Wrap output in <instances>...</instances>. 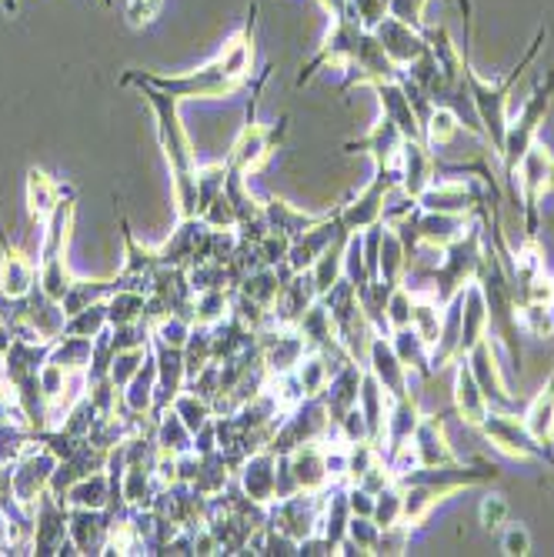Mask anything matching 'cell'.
I'll use <instances>...</instances> for the list:
<instances>
[{
	"instance_id": "cell-23",
	"label": "cell",
	"mask_w": 554,
	"mask_h": 557,
	"mask_svg": "<svg viewBox=\"0 0 554 557\" xmlns=\"http://www.w3.org/2000/svg\"><path fill=\"white\" fill-rule=\"evenodd\" d=\"M155 387H158V361H155V350L147 354L144 368L131 377V384L121 391L124 397V408L131 414H150V408H155Z\"/></svg>"
},
{
	"instance_id": "cell-10",
	"label": "cell",
	"mask_w": 554,
	"mask_h": 557,
	"mask_svg": "<svg viewBox=\"0 0 554 557\" xmlns=\"http://www.w3.org/2000/svg\"><path fill=\"white\" fill-rule=\"evenodd\" d=\"M374 37L378 44L384 47V54L401 67V71H408L415 61H421L428 54V37L424 30L405 24V21H397V17H384L378 27H374Z\"/></svg>"
},
{
	"instance_id": "cell-29",
	"label": "cell",
	"mask_w": 554,
	"mask_h": 557,
	"mask_svg": "<svg viewBox=\"0 0 554 557\" xmlns=\"http://www.w3.org/2000/svg\"><path fill=\"white\" fill-rule=\"evenodd\" d=\"M227 174H231L227 161H214V164H205V168L197 164V218H200V211H205V208L211 205V200L224 190Z\"/></svg>"
},
{
	"instance_id": "cell-13",
	"label": "cell",
	"mask_w": 554,
	"mask_h": 557,
	"mask_svg": "<svg viewBox=\"0 0 554 557\" xmlns=\"http://www.w3.org/2000/svg\"><path fill=\"white\" fill-rule=\"evenodd\" d=\"M515 174H518V184L525 190L528 208L534 211L538 200L554 187V158H551V150L544 144H531L525 150V158L518 161Z\"/></svg>"
},
{
	"instance_id": "cell-6",
	"label": "cell",
	"mask_w": 554,
	"mask_h": 557,
	"mask_svg": "<svg viewBox=\"0 0 554 557\" xmlns=\"http://www.w3.org/2000/svg\"><path fill=\"white\" fill-rule=\"evenodd\" d=\"M67 515L71 508L61 504L54 494H44L34 504V537H30V554L54 557V554H77L71 531H67Z\"/></svg>"
},
{
	"instance_id": "cell-18",
	"label": "cell",
	"mask_w": 554,
	"mask_h": 557,
	"mask_svg": "<svg viewBox=\"0 0 554 557\" xmlns=\"http://www.w3.org/2000/svg\"><path fill=\"white\" fill-rule=\"evenodd\" d=\"M408 137L401 134L387 117H381V124L365 137V140H355V144H344V150H350V154H371L378 161V168H394L397 171V158H401V144H405Z\"/></svg>"
},
{
	"instance_id": "cell-39",
	"label": "cell",
	"mask_w": 554,
	"mask_h": 557,
	"mask_svg": "<svg viewBox=\"0 0 554 557\" xmlns=\"http://www.w3.org/2000/svg\"><path fill=\"white\" fill-rule=\"evenodd\" d=\"M0 324H4V318H0Z\"/></svg>"
},
{
	"instance_id": "cell-5",
	"label": "cell",
	"mask_w": 554,
	"mask_h": 557,
	"mask_svg": "<svg viewBox=\"0 0 554 557\" xmlns=\"http://www.w3.org/2000/svg\"><path fill=\"white\" fill-rule=\"evenodd\" d=\"M58 454L47 444H34L30 450L21 454V461L11 465V494L24 508H34V504L50 491V478L58 471Z\"/></svg>"
},
{
	"instance_id": "cell-7",
	"label": "cell",
	"mask_w": 554,
	"mask_h": 557,
	"mask_svg": "<svg viewBox=\"0 0 554 557\" xmlns=\"http://www.w3.org/2000/svg\"><path fill=\"white\" fill-rule=\"evenodd\" d=\"M394 177H397L394 168H378V177H374L355 200H350V205L337 208L341 227L350 231V234H365V231L378 227V224L384 221V208H387L384 200H387V190L397 184Z\"/></svg>"
},
{
	"instance_id": "cell-3",
	"label": "cell",
	"mask_w": 554,
	"mask_h": 557,
	"mask_svg": "<svg viewBox=\"0 0 554 557\" xmlns=\"http://www.w3.org/2000/svg\"><path fill=\"white\" fill-rule=\"evenodd\" d=\"M271 71H274V67H268L255 84H250L247 121H244V127H241V134H237V140H234V147H231V154H227L231 171H237V174H244V177H247V174H258V171L271 161V154L278 150L281 137H284V127H287V117H281L278 127L258 124V97H261V90H264Z\"/></svg>"
},
{
	"instance_id": "cell-8",
	"label": "cell",
	"mask_w": 554,
	"mask_h": 557,
	"mask_svg": "<svg viewBox=\"0 0 554 557\" xmlns=\"http://www.w3.org/2000/svg\"><path fill=\"white\" fill-rule=\"evenodd\" d=\"M234 478L247 497H255L258 504H268L271 508V504L281 497V454H274L271 447L255 450Z\"/></svg>"
},
{
	"instance_id": "cell-34",
	"label": "cell",
	"mask_w": 554,
	"mask_h": 557,
	"mask_svg": "<svg viewBox=\"0 0 554 557\" xmlns=\"http://www.w3.org/2000/svg\"><path fill=\"white\" fill-rule=\"evenodd\" d=\"M505 521H508V500L501 497V494H488L481 500V528L484 531H497Z\"/></svg>"
},
{
	"instance_id": "cell-14",
	"label": "cell",
	"mask_w": 554,
	"mask_h": 557,
	"mask_svg": "<svg viewBox=\"0 0 554 557\" xmlns=\"http://www.w3.org/2000/svg\"><path fill=\"white\" fill-rule=\"evenodd\" d=\"M368 371L381 381V387L387 391L391 400L408 397V368L401 364V358L391 347V337L374 334L371 347H368Z\"/></svg>"
},
{
	"instance_id": "cell-26",
	"label": "cell",
	"mask_w": 554,
	"mask_h": 557,
	"mask_svg": "<svg viewBox=\"0 0 554 557\" xmlns=\"http://www.w3.org/2000/svg\"><path fill=\"white\" fill-rule=\"evenodd\" d=\"M114 290H118V281L114 277L111 281H84V277H74L71 287H67V294L61 297V308H64V314H77L84 308H94V304H100V300H108Z\"/></svg>"
},
{
	"instance_id": "cell-27",
	"label": "cell",
	"mask_w": 554,
	"mask_h": 557,
	"mask_svg": "<svg viewBox=\"0 0 554 557\" xmlns=\"http://www.w3.org/2000/svg\"><path fill=\"white\" fill-rule=\"evenodd\" d=\"M458 134H461V117H458L455 111L444 108V104H438V108L428 111V117H424V144H428L431 150L451 144Z\"/></svg>"
},
{
	"instance_id": "cell-22",
	"label": "cell",
	"mask_w": 554,
	"mask_h": 557,
	"mask_svg": "<svg viewBox=\"0 0 554 557\" xmlns=\"http://www.w3.org/2000/svg\"><path fill=\"white\" fill-rule=\"evenodd\" d=\"M468 368H471V374L478 377V384H481V391L491 397H501V400H512V394H508V384H505V377H501V368H497V361H494V350H491V341L488 337H481L471 350H468Z\"/></svg>"
},
{
	"instance_id": "cell-11",
	"label": "cell",
	"mask_w": 554,
	"mask_h": 557,
	"mask_svg": "<svg viewBox=\"0 0 554 557\" xmlns=\"http://www.w3.org/2000/svg\"><path fill=\"white\" fill-rule=\"evenodd\" d=\"M284 458H287V471H291L297 491L321 494V491H328L334 484L331 468H328V441L305 444V447L284 454Z\"/></svg>"
},
{
	"instance_id": "cell-20",
	"label": "cell",
	"mask_w": 554,
	"mask_h": 557,
	"mask_svg": "<svg viewBox=\"0 0 554 557\" xmlns=\"http://www.w3.org/2000/svg\"><path fill=\"white\" fill-rule=\"evenodd\" d=\"M67 190H71V187L58 184L50 174H44V171L30 168V171H27V214H30V221L44 224V221H47V214L61 205Z\"/></svg>"
},
{
	"instance_id": "cell-28",
	"label": "cell",
	"mask_w": 554,
	"mask_h": 557,
	"mask_svg": "<svg viewBox=\"0 0 554 557\" xmlns=\"http://www.w3.org/2000/svg\"><path fill=\"white\" fill-rule=\"evenodd\" d=\"M231 294L234 290H197L194 294V324H208L214 327L218 321H224L231 314Z\"/></svg>"
},
{
	"instance_id": "cell-16",
	"label": "cell",
	"mask_w": 554,
	"mask_h": 557,
	"mask_svg": "<svg viewBox=\"0 0 554 557\" xmlns=\"http://www.w3.org/2000/svg\"><path fill=\"white\" fill-rule=\"evenodd\" d=\"M401 187L411 200H418L431 184H434V158H431V147L424 140H405L401 144Z\"/></svg>"
},
{
	"instance_id": "cell-40",
	"label": "cell",
	"mask_w": 554,
	"mask_h": 557,
	"mask_svg": "<svg viewBox=\"0 0 554 557\" xmlns=\"http://www.w3.org/2000/svg\"><path fill=\"white\" fill-rule=\"evenodd\" d=\"M104 4H111V0H104Z\"/></svg>"
},
{
	"instance_id": "cell-37",
	"label": "cell",
	"mask_w": 554,
	"mask_h": 557,
	"mask_svg": "<svg viewBox=\"0 0 554 557\" xmlns=\"http://www.w3.org/2000/svg\"><path fill=\"white\" fill-rule=\"evenodd\" d=\"M321 4V11L328 14V17H344V14H350V0H318Z\"/></svg>"
},
{
	"instance_id": "cell-2",
	"label": "cell",
	"mask_w": 554,
	"mask_h": 557,
	"mask_svg": "<svg viewBox=\"0 0 554 557\" xmlns=\"http://www.w3.org/2000/svg\"><path fill=\"white\" fill-rule=\"evenodd\" d=\"M121 87H137L150 111H155V121H158V140H161V150L168 158V168H171V177H174V205H177V218H197V158H194V144L181 124V114H177V100L168 97L164 90L150 87L144 81H124Z\"/></svg>"
},
{
	"instance_id": "cell-24",
	"label": "cell",
	"mask_w": 554,
	"mask_h": 557,
	"mask_svg": "<svg viewBox=\"0 0 554 557\" xmlns=\"http://www.w3.org/2000/svg\"><path fill=\"white\" fill-rule=\"evenodd\" d=\"M58 500L67 504V508H108V500H111V474L108 471H94V474L81 478L77 484H71Z\"/></svg>"
},
{
	"instance_id": "cell-31",
	"label": "cell",
	"mask_w": 554,
	"mask_h": 557,
	"mask_svg": "<svg viewBox=\"0 0 554 557\" xmlns=\"http://www.w3.org/2000/svg\"><path fill=\"white\" fill-rule=\"evenodd\" d=\"M518 324L531 334V337H551L554 334V308H544V304H525L518 311Z\"/></svg>"
},
{
	"instance_id": "cell-32",
	"label": "cell",
	"mask_w": 554,
	"mask_h": 557,
	"mask_svg": "<svg viewBox=\"0 0 554 557\" xmlns=\"http://www.w3.org/2000/svg\"><path fill=\"white\" fill-rule=\"evenodd\" d=\"M164 11V0H124V17L134 30L155 27Z\"/></svg>"
},
{
	"instance_id": "cell-4",
	"label": "cell",
	"mask_w": 554,
	"mask_h": 557,
	"mask_svg": "<svg viewBox=\"0 0 554 557\" xmlns=\"http://www.w3.org/2000/svg\"><path fill=\"white\" fill-rule=\"evenodd\" d=\"M551 97H554V74H547V81H541V87L525 100V108L518 111V117L508 124L505 131V147H501V158H505L508 171L515 174L518 161L525 158V150L531 144H538V131L547 117L551 108Z\"/></svg>"
},
{
	"instance_id": "cell-35",
	"label": "cell",
	"mask_w": 554,
	"mask_h": 557,
	"mask_svg": "<svg viewBox=\"0 0 554 557\" xmlns=\"http://www.w3.org/2000/svg\"><path fill=\"white\" fill-rule=\"evenodd\" d=\"M387 4L391 0H350V14H355L368 30H374L387 17Z\"/></svg>"
},
{
	"instance_id": "cell-9",
	"label": "cell",
	"mask_w": 554,
	"mask_h": 557,
	"mask_svg": "<svg viewBox=\"0 0 554 557\" xmlns=\"http://www.w3.org/2000/svg\"><path fill=\"white\" fill-rule=\"evenodd\" d=\"M484 431V437L501 450L508 454L515 461H534L541 458V444L528 434L525 428V418H515V414H491L478 424Z\"/></svg>"
},
{
	"instance_id": "cell-36",
	"label": "cell",
	"mask_w": 554,
	"mask_h": 557,
	"mask_svg": "<svg viewBox=\"0 0 554 557\" xmlns=\"http://www.w3.org/2000/svg\"><path fill=\"white\" fill-rule=\"evenodd\" d=\"M501 547H505V554H512V557H525L531 550V534L521 524H515V528L505 531V541H501Z\"/></svg>"
},
{
	"instance_id": "cell-17",
	"label": "cell",
	"mask_w": 554,
	"mask_h": 557,
	"mask_svg": "<svg viewBox=\"0 0 554 557\" xmlns=\"http://www.w3.org/2000/svg\"><path fill=\"white\" fill-rule=\"evenodd\" d=\"M475 200H478V194L468 181H441V184H431L418 197V208H424L428 214L465 218L475 208Z\"/></svg>"
},
{
	"instance_id": "cell-25",
	"label": "cell",
	"mask_w": 554,
	"mask_h": 557,
	"mask_svg": "<svg viewBox=\"0 0 554 557\" xmlns=\"http://www.w3.org/2000/svg\"><path fill=\"white\" fill-rule=\"evenodd\" d=\"M525 428H528V434H531L541 447H547V444L554 441V377H551L547 387H541L538 397L531 400V408H528V414H525Z\"/></svg>"
},
{
	"instance_id": "cell-19",
	"label": "cell",
	"mask_w": 554,
	"mask_h": 557,
	"mask_svg": "<svg viewBox=\"0 0 554 557\" xmlns=\"http://www.w3.org/2000/svg\"><path fill=\"white\" fill-rule=\"evenodd\" d=\"M415 450H418V461L421 468H447V465H458V454L451 450L447 437H444V424L438 418H421L418 431H415Z\"/></svg>"
},
{
	"instance_id": "cell-33",
	"label": "cell",
	"mask_w": 554,
	"mask_h": 557,
	"mask_svg": "<svg viewBox=\"0 0 554 557\" xmlns=\"http://www.w3.org/2000/svg\"><path fill=\"white\" fill-rule=\"evenodd\" d=\"M428 4H431V0H391L387 14L397 17V21H405V24H411V27H418V30H424L428 27V21H424Z\"/></svg>"
},
{
	"instance_id": "cell-12",
	"label": "cell",
	"mask_w": 554,
	"mask_h": 557,
	"mask_svg": "<svg viewBox=\"0 0 554 557\" xmlns=\"http://www.w3.org/2000/svg\"><path fill=\"white\" fill-rule=\"evenodd\" d=\"M67 531L77 554H104L114 531V515L108 508H71Z\"/></svg>"
},
{
	"instance_id": "cell-38",
	"label": "cell",
	"mask_w": 554,
	"mask_h": 557,
	"mask_svg": "<svg viewBox=\"0 0 554 557\" xmlns=\"http://www.w3.org/2000/svg\"><path fill=\"white\" fill-rule=\"evenodd\" d=\"M0 381H4V354H0Z\"/></svg>"
},
{
	"instance_id": "cell-1",
	"label": "cell",
	"mask_w": 554,
	"mask_h": 557,
	"mask_svg": "<svg viewBox=\"0 0 554 557\" xmlns=\"http://www.w3.org/2000/svg\"><path fill=\"white\" fill-rule=\"evenodd\" d=\"M255 27H258V4H250L244 24L224 40V47L211 61H205L194 71H181V74H150V71H127L121 77L124 81H144L150 87L164 90L168 97L181 100H221V97H234L250 84V74H255Z\"/></svg>"
},
{
	"instance_id": "cell-30",
	"label": "cell",
	"mask_w": 554,
	"mask_h": 557,
	"mask_svg": "<svg viewBox=\"0 0 554 557\" xmlns=\"http://www.w3.org/2000/svg\"><path fill=\"white\" fill-rule=\"evenodd\" d=\"M104 327H111L108 321V300L94 304V308H84L77 314H67L64 334H77V337H97Z\"/></svg>"
},
{
	"instance_id": "cell-15",
	"label": "cell",
	"mask_w": 554,
	"mask_h": 557,
	"mask_svg": "<svg viewBox=\"0 0 554 557\" xmlns=\"http://www.w3.org/2000/svg\"><path fill=\"white\" fill-rule=\"evenodd\" d=\"M0 297H24L37 287V264L24 255L21 247H14L0 227Z\"/></svg>"
},
{
	"instance_id": "cell-21",
	"label": "cell",
	"mask_w": 554,
	"mask_h": 557,
	"mask_svg": "<svg viewBox=\"0 0 554 557\" xmlns=\"http://www.w3.org/2000/svg\"><path fill=\"white\" fill-rule=\"evenodd\" d=\"M455 408H458L461 421H468L475 428L488 418V394L481 391L478 377L471 374V368L465 361L458 364V374H455Z\"/></svg>"
}]
</instances>
